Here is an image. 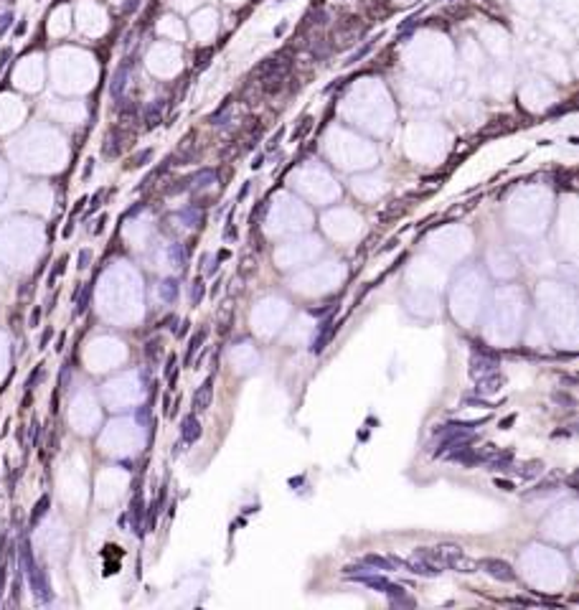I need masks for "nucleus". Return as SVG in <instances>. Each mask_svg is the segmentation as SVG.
Instances as JSON below:
<instances>
[{
    "mask_svg": "<svg viewBox=\"0 0 579 610\" xmlns=\"http://www.w3.org/2000/svg\"><path fill=\"white\" fill-rule=\"evenodd\" d=\"M48 506H51V499L48 496H41V499L36 501V506H33V511H31V526H36L38 521H41L43 516H46V511H48Z\"/></svg>",
    "mask_w": 579,
    "mask_h": 610,
    "instance_id": "nucleus-14",
    "label": "nucleus"
},
{
    "mask_svg": "<svg viewBox=\"0 0 579 610\" xmlns=\"http://www.w3.org/2000/svg\"><path fill=\"white\" fill-rule=\"evenodd\" d=\"M99 198H102V191H99V194H94V198H92V206H89V211H86V214H94V211L99 209Z\"/></svg>",
    "mask_w": 579,
    "mask_h": 610,
    "instance_id": "nucleus-33",
    "label": "nucleus"
},
{
    "mask_svg": "<svg viewBox=\"0 0 579 610\" xmlns=\"http://www.w3.org/2000/svg\"><path fill=\"white\" fill-rule=\"evenodd\" d=\"M25 33V21H21L18 25H16V36H23Z\"/></svg>",
    "mask_w": 579,
    "mask_h": 610,
    "instance_id": "nucleus-38",
    "label": "nucleus"
},
{
    "mask_svg": "<svg viewBox=\"0 0 579 610\" xmlns=\"http://www.w3.org/2000/svg\"><path fill=\"white\" fill-rule=\"evenodd\" d=\"M143 514H145V506H143V499H140V493L135 496V501L130 506V519H132V531L137 537H143Z\"/></svg>",
    "mask_w": 579,
    "mask_h": 610,
    "instance_id": "nucleus-12",
    "label": "nucleus"
},
{
    "mask_svg": "<svg viewBox=\"0 0 579 610\" xmlns=\"http://www.w3.org/2000/svg\"><path fill=\"white\" fill-rule=\"evenodd\" d=\"M445 569H452V572H462V575H470V572H478V569H480V562H478V559H472V557H468L465 552L460 549L455 557H450V559H447Z\"/></svg>",
    "mask_w": 579,
    "mask_h": 610,
    "instance_id": "nucleus-7",
    "label": "nucleus"
},
{
    "mask_svg": "<svg viewBox=\"0 0 579 610\" xmlns=\"http://www.w3.org/2000/svg\"><path fill=\"white\" fill-rule=\"evenodd\" d=\"M150 158H152V150L145 148L143 152H137V155L130 160V165H127V168H140V165H145V160H150Z\"/></svg>",
    "mask_w": 579,
    "mask_h": 610,
    "instance_id": "nucleus-23",
    "label": "nucleus"
},
{
    "mask_svg": "<svg viewBox=\"0 0 579 610\" xmlns=\"http://www.w3.org/2000/svg\"><path fill=\"white\" fill-rule=\"evenodd\" d=\"M145 353H148V359H152V361H155L158 356H160V341H158V338L148 341V346H145Z\"/></svg>",
    "mask_w": 579,
    "mask_h": 610,
    "instance_id": "nucleus-25",
    "label": "nucleus"
},
{
    "mask_svg": "<svg viewBox=\"0 0 579 610\" xmlns=\"http://www.w3.org/2000/svg\"><path fill=\"white\" fill-rule=\"evenodd\" d=\"M366 565H371V567H379V569H384V572H389V569H394V565L389 562V557H379V554H366V559H364Z\"/></svg>",
    "mask_w": 579,
    "mask_h": 610,
    "instance_id": "nucleus-19",
    "label": "nucleus"
},
{
    "mask_svg": "<svg viewBox=\"0 0 579 610\" xmlns=\"http://www.w3.org/2000/svg\"><path fill=\"white\" fill-rule=\"evenodd\" d=\"M544 470V463L541 460H529V463H523L521 468H518V476L521 478H534V476H538Z\"/></svg>",
    "mask_w": 579,
    "mask_h": 610,
    "instance_id": "nucleus-16",
    "label": "nucleus"
},
{
    "mask_svg": "<svg viewBox=\"0 0 579 610\" xmlns=\"http://www.w3.org/2000/svg\"><path fill=\"white\" fill-rule=\"evenodd\" d=\"M511 460H513L511 453H500V450H498V453L491 458V460H485V463H488V468H491V470H506V468L511 465Z\"/></svg>",
    "mask_w": 579,
    "mask_h": 610,
    "instance_id": "nucleus-15",
    "label": "nucleus"
},
{
    "mask_svg": "<svg viewBox=\"0 0 579 610\" xmlns=\"http://www.w3.org/2000/svg\"><path fill=\"white\" fill-rule=\"evenodd\" d=\"M503 384H506V376L500 371H493L488 376L475 379V394H478V397H491V394H498L500 389H503Z\"/></svg>",
    "mask_w": 579,
    "mask_h": 610,
    "instance_id": "nucleus-5",
    "label": "nucleus"
},
{
    "mask_svg": "<svg viewBox=\"0 0 579 610\" xmlns=\"http://www.w3.org/2000/svg\"><path fill=\"white\" fill-rule=\"evenodd\" d=\"M338 328H341V323H336L333 318H325V321L318 326V336L310 341V353H320V351H323L330 343V338L338 333Z\"/></svg>",
    "mask_w": 579,
    "mask_h": 610,
    "instance_id": "nucleus-4",
    "label": "nucleus"
},
{
    "mask_svg": "<svg viewBox=\"0 0 579 610\" xmlns=\"http://www.w3.org/2000/svg\"><path fill=\"white\" fill-rule=\"evenodd\" d=\"M92 171H94V160H86V168H84V173H82V178L86 181L89 175H92Z\"/></svg>",
    "mask_w": 579,
    "mask_h": 610,
    "instance_id": "nucleus-34",
    "label": "nucleus"
},
{
    "mask_svg": "<svg viewBox=\"0 0 579 610\" xmlns=\"http://www.w3.org/2000/svg\"><path fill=\"white\" fill-rule=\"evenodd\" d=\"M211 397H214V376L203 379V384L196 389V394H193V414H201V412L209 410Z\"/></svg>",
    "mask_w": 579,
    "mask_h": 610,
    "instance_id": "nucleus-6",
    "label": "nucleus"
},
{
    "mask_svg": "<svg viewBox=\"0 0 579 610\" xmlns=\"http://www.w3.org/2000/svg\"><path fill=\"white\" fill-rule=\"evenodd\" d=\"M262 160H264V155H257V160L252 163V168H259V165H262Z\"/></svg>",
    "mask_w": 579,
    "mask_h": 610,
    "instance_id": "nucleus-41",
    "label": "nucleus"
},
{
    "mask_svg": "<svg viewBox=\"0 0 579 610\" xmlns=\"http://www.w3.org/2000/svg\"><path fill=\"white\" fill-rule=\"evenodd\" d=\"M498 366H500V359H498L495 351H472L468 371H470L472 379H480V376H488V374L498 371Z\"/></svg>",
    "mask_w": 579,
    "mask_h": 610,
    "instance_id": "nucleus-2",
    "label": "nucleus"
},
{
    "mask_svg": "<svg viewBox=\"0 0 579 610\" xmlns=\"http://www.w3.org/2000/svg\"><path fill=\"white\" fill-rule=\"evenodd\" d=\"M206 338H209V330H206V328H198L196 333L191 336V341H188V349H186V359H183V364H186V366H191L193 356H196V353H198V351L203 349Z\"/></svg>",
    "mask_w": 579,
    "mask_h": 610,
    "instance_id": "nucleus-10",
    "label": "nucleus"
},
{
    "mask_svg": "<svg viewBox=\"0 0 579 610\" xmlns=\"http://www.w3.org/2000/svg\"><path fill=\"white\" fill-rule=\"evenodd\" d=\"M105 221H107V219H105V216H102V219L97 221V229H94V232H97V234L102 232V229H105Z\"/></svg>",
    "mask_w": 579,
    "mask_h": 610,
    "instance_id": "nucleus-39",
    "label": "nucleus"
},
{
    "mask_svg": "<svg viewBox=\"0 0 579 610\" xmlns=\"http://www.w3.org/2000/svg\"><path fill=\"white\" fill-rule=\"evenodd\" d=\"M173 369H175V356L171 353V356H168V361H165V376H171Z\"/></svg>",
    "mask_w": 579,
    "mask_h": 610,
    "instance_id": "nucleus-32",
    "label": "nucleus"
},
{
    "mask_svg": "<svg viewBox=\"0 0 579 610\" xmlns=\"http://www.w3.org/2000/svg\"><path fill=\"white\" fill-rule=\"evenodd\" d=\"M511 422H513V414H511V417H506L503 422H500V427H503V430H508V425H511Z\"/></svg>",
    "mask_w": 579,
    "mask_h": 610,
    "instance_id": "nucleus-40",
    "label": "nucleus"
},
{
    "mask_svg": "<svg viewBox=\"0 0 579 610\" xmlns=\"http://www.w3.org/2000/svg\"><path fill=\"white\" fill-rule=\"evenodd\" d=\"M135 419H137V422H143V425H148V422H150V407H148V404L140 407V410L135 412Z\"/></svg>",
    "mask_w": 579,
    "mask_h": 610,
    "instance_id": "nucleus-26",
    "label": "nucleus"
},
{
    "mask_svg": "<svg viewBox=\"0 0 579 610\" xmlns=\"http://www.w3.org/2000/svg\"><path fill=\"white\" fill-rule=\"evenodd\" d=\"M5 580H8V565H0V597L5 592Z\"/></svg>",
    "mask_w": 579,
    "mask_h": 610,
    "instance_id": "nucleus-30",
    "label": "nucleus"
},
{
    "mask_svg": "<svg viewBox=\"0 0 579 610\" xmlns=\"http://www.w3.org/2000/svg\"><path fill=\"white\" fill-rule=\"evenodd\" d=\"M330 310H333V303L323 305V308H307V313H310L313 318H323V315H328Z\"/></svg>",
    "mask_w": 579,
    "mask_h": 610,
    "instance_id": "nucleus-28",
    "label": "nucleus"
},
{
    "mask_svg": "<svg viewBox=\"0 0 579 610\" xmlns=\"http://www.w3.org/2000/svg\"><path fill=\"white\" fill-rule=\"evenodd\" d=\"M18 562H21V569L25 572V577H28V585H31L33 595H36L41 603H51V597H54V595H51V585H48V580H46V572L36 565L33 552H31V542H28V539H23L21 546H18Z\"/></svg>",
    "mask_w": 579,
    "mask_h": 610,
    "instance_id": "nucleus-1",
    "label": "nucleus"
},
{
    "mask_svg": "<svg viewBox=\"0 0 579 610\" xmlns=\"http://www.w3.org/2000/svg\"><path fill=\"white\" fill-rule=\"evenodd\" d=\"M188 326H191V323H188V321H183V323H181V328H178V336H186V333H188Z\"/></svg>",
    "mask_w": 579,
    "mask_h": 610,
    "instance_id": "nucleus-37",
    "label": "nucleus"
},
{
    "mask_svg": "<svg viewBox=\"0 0 579 610\" xmlns=\"http://www.w3.org/2000/svg\"><path fill=\"white\" fill-rule=\"evenodd\" d=\"M188 295H191V303H193V305H201V300H203V280H201V277L193 280Z\"/></svg>",
    "mask_w": 579,
    "mask_h": 610,
    "instance_id": "nucleus-21",
    "label": "nucleus"
},
{
    "mask_svg": "<svg viewBox=\"0 0 579 610\" xmlns=\"http://www.w3.org/2000/svg\"><path fill=\"white\" fill-rule=\"evenodd\" d=\"M379 38H381V36H376V38H374V41H368V44H366L364 48H358V51H356V54H353V56H348V61H345V64H348V66H353V64H358V61H361L364 56H368V54H371V48H374V44L379 41Z\"/></svg>",
    "mask_w": 579,
    "mask_h": 610,
    "instance_id": "nucleus-20",
    "label": "nucleus"
},
{
    "mask_svg": "<svg viewBox=\"0 0 579 610\" xmlns=\"http://www.w3.org/2000/svg\"><path fill=\"white\" fill-rule=\"evenodd\" d=\"M211 183H216V171H211V168H203L198 173L188 175V188L191 191H201V188L211 186Z\"/></svg>",
    "mask_w": 579,
    "mask_h": 610,
    "instance_id": "nucleus-11",
    "label": "nucleus"
},
{
    "mask_svg": "<svg viewBox=\"0 0 579 610\" xmlns=\"http://www.w3.org/2000/svg\"><path fill=\"white\" fill-rule=\"evenodd\" d=\"M38 318H41V308H36V310L31 313V328H33V326H38Z\"/></svg>",
    "mask_w": 579,
    "mask_h": 610,
    "instance_id": "nucleus-35",
    "label": "nucleus"
},
{
    "mask_svg": "<svg viewBox=\"0 0 579 610\" xmlns=\"http://www.w3.org/2000/svg\"><path fill=\"white\" fill-rule=\"evenodd\" d=\"M66 262H69V257H61V260L56 262L54 272L48 275V285H54V283H56V277H59V275H64V270H66Z\"/></svg>",
    "mask_w": 579,
    "mask_h": 610,
    "instance_id": "nucleus-24",
    "label": "nucleus"
},
{
    "mask_svg": "<svg viewBox=\"0 0 579 610\" xmlns=\"http://www.w3.org/2000/svg\"><path fill=\"white\" fill-rule=\"evenodd\" d=\"M158 292H160V298L165 303H175L178 295H181V285H178V280L168 277V280H163V283L158 285Z\"/></svg>",
    "mask_w": 579,
    "mask_h": 610,
    "instance_id": "nucleus-13",
    "label": "nucleus"
},
{
    "mask_svg": "<svg viewBox=\"0 0 579 610\" xmlns=\"http://www.w3.org/2000/svg\"><path fill=\"white\" fill-rule=\"evenodd\" d=\"M48 338H51V330H46V333L41 336V341H38V349H46V343H48Z\"/></svg>",
    "mask_w": 579,
    "mask_h": 610,
    "instance_id": "nucleus-36",
    "label": "nucleus"
},
{
    "mask_svg": "<svg viewBox=\"0 0 579 610\" xmlns=\"http://www.w3.org/2000/svg\"><path fill=\"white\" fill-rule=\"evenodd\" d=\"M168 260H171L175 267H183V264H186V252H183V244L173 241V244L168 247Z\"/></svg>",
    "mask_w": 579,
    "mask_h": 610,
    "instance_id": "nucleus-17",
    "label": "nucleus"
},
{
    "mask_svg": "<svg viewBox=\"0 0 579 610\" xmlns=\"http://www.w3.org/2000/svg\"><path fill=\"white\" fill-rule=\"evenodd\" d=\"M41 374H43V369H41V366H36V369H33V374H31L28 379H25V389H33V384H36V379H38V376H41Z\"/></svg>",
    "mask_w": 579,
    "mask_h": 610,
    "instance_id": "nucleus-29",
    "label": "nucleus"
},
{
    "mask_svg": "<svg viewBox=\"0 0 579 610\" xmlns=\"http://www.w3.org/2000/svg\"><path fill=\"white\" fill-rule=\"evenodd\" d=\"M160 109H163V102H155V105H150L145 109V122L148 127H158L160 125Z\"/></svg>",
    "mask_w": 579,
    "mask_h": 610,
    "instance_id": "nucleus-18",
    "label": "nucleus"
},
{
    "mask_svg": "<svg viewBox=\"0 0 579 610\" xmlns=\"http://www.w3.org/2000/svg\"><path fill=\"white\" fill-rule=\"evenodd\" d=\"M181 437L183 442H196L201 437V422H198V414H186L183 425H181Z\"/></svg>",
    "mask_w": 579,
    "mask_h": 610,
    "instance_id": "nucleus-8",
    "label": "nucleus"
},
{
    "mask_svg": "<svg viewBox=\"0 0 579 610\" xmlns=\"http://www.w3.org/2000/svg\"><path fill=\"white\" fill-rule=\"evenodd\" d=\"M279 3H287V0H279Z\"/></svg>",
    "mask_w": 579,
    "mask_h": 610,
    "instance_id": "nucleus-42",
    "label": "nucleus"
},
{
    "mask_svg": "<svg viewBox=\"0 0 579 610\" xmlns=\"http://www.w3.org/2000/svg\"><path fill=\"white\" fill-rule=\"evenodd\" d=\"M480 569L488 572L493 580L498 582H516V569H513L508 562L503 559H495V557H488V559H480Z\"/></svg>",
    "mask_w": 579,
    "mask_h": 610,
    "instance_id": "nucleus-3",
    "label": "nucleus"
},
{
    "mask_svg": "<svg viewBox=\"0 0 579 610\" xmlns=\"http://www.w3.org/2000/svg\"><path fill=\"white\" fill-rule=\"evenodd\" d=\"M89 262H92V249H82L79 252V264H76V267H79V270H86Z\"/></svg>",
    "mask_w": 579,
    "mask_h": 610,
    "instance_id": "nucleus-27",
    "label": "nucleus"
},
{
    "mask_svg": "<svg viewBox=\"0 0 579 610\" xmlns=\"http://www.w3.org/2000/svg\"><path fill=\"white\" fill-rule=\"evenodd\" d=\"M89 298H92V283L84 287V295L79 298V303H76V315H82V313L89 308Z\"/></svg>",
    "mask_w": 579,
    "mask_h": 610,
    "instance_id": "nucleus-22",
    "label": "nucleus"
},
{
    "mask_svg": "<svg viewBox=\"0 0 579 610\" xmlns=\"http://www.w3.org/2000/svg\"><path fill=\"white\" fill-rule=\"evenodd\" d=\"M127 76H130V64H122V66H120L117 71H114L112 84H109V94H112L114 99H120V97H122L125 87H127Z\"/></svg>",
    "mask_w": 579,
    "mask_h": 610,
    "instance_id": "nucleus-9",
    "label": "nucleus"
},
{
    "mask_svg": "<svg viewBox=\"0 0 579 610\" xmlns=\"http://www.w3.org/2000/svg\"><path fill=\"white\" fill-rule=\"evenodd\" d=\"M495 488H500V491H513L516 486H513V480H503V478H495Z\"/></svg>",
    "mask_w": 579,
    "mask_h": 610,
    "instance_id": "nucleus-31",
    "label": "nucleus"
}]
</instances>
